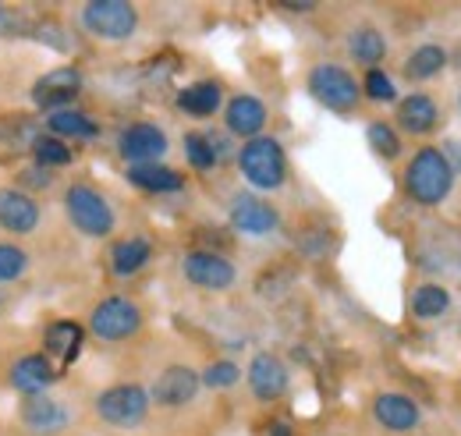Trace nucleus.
<instances>
[{"label":"nucleus","mask_w":461,"mask_h":436,"mask_svg":"<svg viewBox=\"0 0 461 436\" xmlns=\"http://www.w3.org/2000/svg\"><path fill=\"white\" fill-rule=\"evenodd\" d=\"M149 394L139 383H117L96 397V415L114 430H135L146 422Z\"/></svg>","instance_id":"nucleus-3"},{"label":"nucleus","mask_w":461,"mask_h":436,"mask_svg":"<svg viewBox=\"0 0 461 436\" xmlns=\"http://www.w3.org/2000/svg\"><path fill=\"white\" fill-rule=\"evenodd\" d=\"M68 422H71V412L60 401H54L50 394H36V397H29L22 404V426L32 430V433H60Z\"/></svg>","instance_id":"nucleus-10"},{"label":"nucleus","mask_w":461,"mask_h":436,"mask_svg":"<svg viewBox=\"0 0 461 436\" xmlns=\"http://www.w3.org/2000/svg\"><path fill=\"white\" fill-rule=\"evenodd\" d=\"M199 394V377L188 366H171L160 373V380L153 383V397L167 408H181Z\"/></svg>","instance_id":"nucleus-15"},{"label":"nucleus","mask_w":461,"mask_h":436,"mask_svg":"<svg viewBox=\"0 0 461 436\" xmlns=\"http://www.w3.org/2000/svg\"><path fill=\"white\" fill-rule=\"evenodd\" d=\"M373 415L384 430H394V433H408L419 426V408L404 394H380L373 404Z\"/></svg>","instance_id":"nucleus-16"},{"label":"nucleus","mask_w":461,"mask_h":436,"mask_svg":"<svg viewBox=\"0 0 461 436\" xmlns=\"http://www.w3.org/2000/svg\"><path fill=\"white\" fill-rule=\"evenodd\" d=\"M270 436H291V430L285 422H274V426H270Z\"/></svg>","instance_id":"nucleus-35"},{"label":"nucleus","mask_w":461,"mask_h":436,"mask_svg":"<svg viewBox=\"0 0 461 436\" xmlns=\"http://www.w3.org/2000/svg\"><path fill=\"white\" fill-rule=\"evenodd\" d=\"M230 223L245 234H270L277 227V210L259 195H238L230 203Z\"/></svg>","instance_id":"nucleus-14"},{"label":"nucleus","mask_w":461,"mask_h":436,"mask_svg":"<svg viewBox=\"0 0 461 436\" xmlns=\"http://www.w3.org/2000/svg\"><path fill=\"white\" fill-rule=\"evenodd\" d=\"M149 241L146 238H128V241H117L114 245V273L117 277H128V273H135L139 267H146V259H149Z\"/></svg>","instance_id":"nucleus-27"},{"label":"nucleus","mask_w":461,"mask_h":436,"mask_svg":"<svg viewBox=\"0 0 461 436\" xmlns=\"http://www.w3.org/2000/svg\"><path fill=\"white\" fill-rule=\"evenodd\" d=\"M78 348H82V327L78 323H71V320H60L54 327L47 330V359H60L64 366H71L75 362V355H78Z\"/></svg>","instance_id":"nucleus-20"},{"label":"nucleus","mask_w":461,"mask_h":436,"mask_svg":"<svg viewBox=\"0 0 461 436\" xmlns=\"http://www.w3.org/2000/svg\"><path fill=\"white\" fill-rule=\"evenodd\" d=\"M40 223V206L14 188H0V227L11 234H32Z\"/></svg>","instance_id":"nucleus-13"},{"label":"nucleus","mask_w":461,"mask_h":436,"mask_svg":"<svg viewBox=\"0 0 461 436\" xmlns=\"http://www.w3.org/2000/svg\"><path fill=\"white\" fill-rule=\"evenodd\" d=\"M32 153H36L40 167H64V164H71V150H68L60 139H36V142H32Z\"/></svg>","instance_id":"nucleus-31"},{"label":"nucleus","mask_w":461,"mask_h":436,"mask_svg":"<svg viewBox=\"0 0 461 436\" xmlns=\"http://www.w3.org/2000/svg\"><path fill=\"white\" fill-rule=\"evenodd\" d=\"M369 146H373L380 157H387V160H394V157L402 153V142H398L394 128L384 124V121H373V124H369Z\"/></svg>","instance_id":"nucleus-30"},{"label":"nucleus","mask_w":461,"mask_h":436,"mask_svg":"<svg viewBox=\"0 0 461 436\" xmlns=\"http://www.w3.org/2000/svg\"><path fill=\"white\" fill-rule=\"evenodd\" d=\"M309 93L330 110H351L358 104V82L341 64H316L309 71Z\"/></svg>","instance_id":"nucleus-6"},{"label":"nucleus","mask_w":461,"mask_h":436,"mask_svg":"<svg viewBox=\"0 0 461 436\" xmlns=\"http://www.w3.org/2000/svg\"><path fill=\"white\" fill-rule=\"evenodd\" d=\"M11 383H14V390L36 397L54 383V366H50V359L43 351L40 355H25V359H18L11 366Z\"/></svg>","instance_id":"nucleus-17"},{"label":"nucleus","mask_w":461,"mask_h":436,"mask_svg":"<svg viewBox=\"0 0 461 436\" xmlns=\"http://www.w3.org/2000/svg\"><path fill=\"white\" fill-rule=\"evenodd\" d=\"M447 305H451V298H447V291H444L440 284H422V287L411 295V313H415L419 320H437V316L447 313Z\"/></svg>","instance_id":"nucleus-26"},{"label":"nucleus","mask_w":461,"mask_h":436,"mask_svg":"<svg viewBox=\"0 0 461 436\" xmlns=\"http://www.w3.org/2000/svg\"><path fill=\"white\" fill-rule=\"evenodd\" d=\"M64 210H68L71 223L82 234H89V238H107L114 231V210H111V203L100 192H93L89 185H71L68 195H64Z\"/></svg>","instance_id":"nucleus-4"},{"label":"nucleus","mask_w":461,"mask_h":436,"mask_svg":"<svg viewBox=\"0 0 461 436\" xmlns=\"http://www.w3.org/2000/svg\"><path fill=\"white\" fill-rule=\"evenodd\" d=\"M249 386L259 401H277L285 390H288V369L277 355H256L252 366H249Z\"/></svg>","instance_id":"nucleus-12"},{"label":"nucleus","mask_w":461,"mask_h":436,"mask_svg":"<svg viewBox=\"0 0 461 436\" xmlns=\"http://www.w3.org/2000/svg\"><path fill=\"white\" fill-rule=\"evenodd\" d=\"M139 327H142V313L128 298H104L89 316V330L100 341H128L139 333Z\"/></svg>","instance_id":"nucleus-7"},{"label":"nucleus","mask_w":461,"mask_h":436,"mask_svg":"<svg viewBox=\"0 0 461 436\" xmlns=\"http://www.w3.org/2000/svg\"><path fill=\"white\" fill-rule=\"evenodd\" d=\"M82 25L100 40H128L139 25V11L124 0H93L82 7Z\"/></svg>","instance_id":"nucleus-5"},{"label":"nucleus","mask_w":461,"mask_h":436,"mask_svg":"<svg viewBox=\"0 0 461 436\" xmlns=\"http://www.w3.org/2000/svg\"><path fill=\"white\" fill-rule=\"evenodd\" d=\"M348 50L351 57L358 60V64H376V60H384L387 54V43H384V36L373 29V25H362V29H355L351 36H348Z\"/></svg>","instance_id":"nucleus-23"},{"label":"nucleus","mask_w":461,"mask_h":436,"mask_svg":"<svg viewBox=\"0 0 461 436\" xmlns=\"http://www.w3.org/2000/svg\"><path fill=\"white\" fill-rule=\"evenodd\" d=\"M238 167L249 177V185H256V188H281L288 177V157H285L281 142L267 139V135H256L241 146Z\"/></svg>","instance_id":"nucleus-2"},{"label":"nucleus","mask_w":461,"mask_h":436,"mask_svg":"<svg viewBox=\"0 0 461 436\" xmlns=\"http://www.w3.org/2000/svg\"><path fill=\"white\" fill-rule=\"evenodd\" d=\"M185 153H188V164L199 167V170L217 167V153H213V142H210L206 132H188L185 135Z\"/></svg>","instance_id":"nucleus-28"},{"label":"nucleus","mask_w":461,"mask_h":436,"mask_svg":"<svg viewBox=\"0 0 461 436\" xmlns=\"http://www.w3.org/2000/svg\"><path fill=\"white\" fill-rule=\"evenodd\" d=\"M177 107L188 117H210L221 107V86L217 82H195L177 96Z\"/></svg>","instance_id":"nucleus-21"},{"label":"nucleus","mask_w":461,"mask_h":436,"mask_svg":"<svg viewBox=\"0 0 461 436\" xmlns=\"http://www.w3.org/2000/svg\"><path fill=\"white\" fill-rule=\"evenodd\" d=\"M398 117H402V128L415 132V135H422V132H429V128L437 124V104H433V96L415 93V96L402 100Z\"/></svg>","instance_id":"nucleus-22"},{"label":"nucleus","mask_w":461,"mask_h":436,"mask_svg":"<svg viewBox=\"0 0 461 436\" xmlns=\"http://www.w3.org/2000/svg\"><path fill=\"white\" fill-rule=\"evenodd\" d=\"M47 124H50V132L54 135H75V139H96V121L93 117H86L82 110H54L50 117H47Z\"/></svg>","instance_id":"nucleus-24"},{"label":"nucleus","mask_w":461,"mask_h":436,"mask_svg":"<svg viewBox=\"0 0 461 436\" xmlns=\"http://www.w3.org/2000/svg\"><path fill=\"white\" fill-rule=\"evenodd\" d=\"M82 89V75L75 68H58V71H47L36 86H32V104L36 107H60L71 104Z\"/></svg>","instance_id":"nucleus-11"},{"label":"nucleus","mask_w":461,"mask_h":436,"mask_svg":"<svg viewBox=\"0 0 461 436\" xmlns=\"http://www.w3.org/2000/svg\"><path fill=\"white\" fill-rule=\"evenodd\" d=\"M444 160L451 164V170H461V142H451V146H447V153H444Z\"/></svg>","instance_id":"nucleus-34"},{"label":"nucleus","mask_w":461,"mask_h":436,"mask_svg":"<svg viewBox=\"0 0 461 436\" xmlns=\"http://www.w3.org/2000/svg\"><path fill=\"white\" fill-rule=\"evenodd\" d=\"M25 267H29L25 249H18V245H11V241H0V284L18 280V277L25 273Z\"/></svg>","instance_id":"nucleus-29"},{"label":"nucleus","mask_w":461,"mask_h":436,"mask_svg":"<svg viewBox=\"0 0 461 436\" xmlns=\"http://www.w3.org/2000/svg\"><path fill=\"white\" fill-rule=\"evenodd\" d=\"M203 380L210 383L213 390L230 386V383H238V366H234V362H213V366L206 369V377H203Z\"/></svg>","instance_id":"nucleus-33"},{"label":"nucleus","mask_w":461,"mask_h":436,"mask_svg":"<svg viewBox=\"0 0 461 436\" xmlns=\"http://www.w3.org/2000/svg\"><path fill=\"white\" fill-rule=\"evenodd\" d=\"M404 185H408V195L422 206H437L447 199L451 185H455V170L444 160L440 150H419L411 157V164L404 170Z\"/></svg>","instance_id":"nucleus-1"},{"label":"nucleus","mask_w":461,"mask_h":436,"mask_svg":"<svg viewBox=\"0 0 461 436\" xmlns=\"http://www.w3.org/2000/svg\"><path fill=\"white\" fill-rule=\"evenodd\" d=\"M447 64V54H444V47H437V43H426V47H419L415 54L404 60V75L408 78H433L440 68Z\"/></svg>","instance_id":"nucleus-25"},{"label":"nucleus","mask_w":461,"mask_h":436,"mask_svg":"<svg viewBox=\"0 0 461 436\" xmlns=\"http://www.w3.org/2000/svg\"><path fill=\"white\" fill-rule=\"evenodd\" d=\"M0 14H4V4H0Z\"/></svg>","instance_id":"nucleus-36"},{"label":"nucleus","mask_w":461,"mask_h":436,"mask_svg":"<svg viewBox=\"0 0 461 436\" xmlns=\"http://www.w3.org/2000/svg\"><path fill=\"white\" fill-rule=\"evenodd\" d=\"M167 153V135L157 124H131L121 135V157L131 164H153Z\"/></svg>","instance_id":"nucleus-9"},{"label":"nucleus","mask_w":461,"mask_h":436,"mask_svg":"<svg viewBox=\"0 0 461 436\" xmlns=\"http://www.w3.org/2000/svg\"><path fill=\"white\" fill-rule=\"evenodd\" d=\"M366 96L369 100H394V82H391V75H384V71H369L366 75Z\"/></svg>","instance_id":"nucleus-32"},{"label":"nucleus","mask_w":461,"mask_h":436,"mask_svg":"<svg viewBox=\"0 0 461 436\" xmlns=\"http://www.w3.org/2000/svg\"><path fill=\"white\" fill-rule=\"evenodd\" d=\"M185 277H188V284H195V287H206V291H228L230 284H234V267H230L224 256H213V252H192V256H185Z\"/></svg>","instance_id":"nucleus-8"},{"label":"nucleus","mask_w":461,"mask_h":436,"mask_svg":"<svg viewBox=\"0 0 461 436\" xmlns=\"http://www.w3.org/2000/svg\"><path fill=\"white\" fill-rule=\"evenodd\" d=\"M128 181L139 185L142 192H177L185 185V177L164 164H131L128 167Z\"/></svg>","instance_id":"nucleus-19"},{"label":"nucleus","mask_w":461,"mask_h":436,"mask_svg":"<svg viewBox=\"0 0 461 436\" xmlns=\"http://www.w3.org/2000/svg\"><path fill=\"white\" fill-rule=\"evenodd\" d=\"M267 124V107L263 100L256 96H234L228 104V128L234 135H245V139H256Z\"/></svg>","instance_id":"nucleus-18"}]
</instances>
